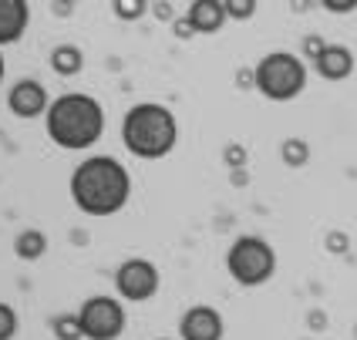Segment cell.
Instances as JSON below:
<instances>
[{"label": "cell", "instance_id": "1", "mask_svg": "<svg viewBox=\"0 0 357 340\" xmlns=\"http://www.w3.org/2000/svg\"><path fill=\"white\" fill-rule=\"evenodd\" d=\"M71 202L91 219L119 216L132 199V172L115 155H88L71 172Z\"/></svg>", "mask_w": 357, "mask_h": 340}, {"label": "cell", "instance_id": "2", "mask_svg": "<svg viewBox=\"0 0 357 340\" xmlns=\"http://www.w3.org/2000/svg\"><path fill=\"white\" fill-rule=\"evenodd\" d=\"M44 128L47 139L64 152H88L105 135V108L84 91H68L47 105Z\"/></svg>", "mask_w": 357, "mask_h": 340}, {"label": "cell", "instance_id": "3", "mask_svg": "<svg viewBox=\"0 0 357 340\" xmlns=\"http://www.w3.org/2000/svg\"><path fill=\"white\" fill-rule=\"evenodd\" d=\"M121 141L142 162L169 159L178 145V118L159 101H139L121 118Z\"/></svg>", "mask_w": 357, "mask_h": 340}, {"label": "cell", "instance_id": "4", "mask_svg": "<svg viewBox=\"0 0 357 340\" xmlns=\"http://www.w3.org/2000/svg\"><path fill=\"white\" fill-rule=\"evenodd\" d=\"M253 88L270 101H294L307 88V64L290 51H270L253 68Z\"/></svg>", "mask_w": 357, "mask_h": 340}, {"label": "cell", "instance_id": "5", "mask_svg": "<svg viewBox=\"0 0 357 340\" xmlns=\"http://www.w3.org/2000/svg\"><path fill=\"white\" fill-rule=\"evenodd\" d=\"M226 273L239 286L257 290V286L273 280V273H277V249L263 236H253V233L236 236L233 246L226 249Z\"/></svg>", "mask_w": 357, "mask_h": 340}, {"label": "cell", "instance_id": "6", "mask_svg": "<svg viewBox=\"0 0 357 340\" xmlns=\"http://www.w3.org/2000/svg\"><path fill=\"white\" fill-rule=\"evenodd\" d=\"M78 323L84 340H119L128 327V314H125V303L121 297H88L78 310Z\"/></svg>", "mask_w": 357, "mask_h": 340}, {"label": "cell", "instance_id": "7", "mask_svg": "<svg viewBox=\"0 0 357 340\" xmlns=\"http://www.w3.org/2000/svg\"><path fill=\"white\" fill-rule=\"evenodd\" d=\"M162 286V273L159 266L145 256H132L115 270V293L125 303H145L159 293Z\"/></svg>", "mask_w": 357, "mask_h": 340}, {"label": "cell", "instance_id": "8", "mask_svg": "<svg viewBox=\"0 0 357 340\" xmlns=\"http://www.w3.org/2000/svg\"><path fill=\"white\" fill-rule=\"evenodd\" d=\"M226 337V320L216 307L196 303L178 317V340H222Z\"/></svg>", "mask_w": 357, "mask_h": 340}, {"label": "cell", "instance_id": "9", "mask_svg": "<svg viewBox=\"0 0 357 340\" xmlns=\"http://www.w3.org/2000/svg\"><path fill=\"white\" fill-rule=\"evenodd\" d=\"M47 88L34 78H24L17 81L10 91H7V108H10V115L14 118H24V121H34V118H44V111H47Z\"/></svg>", "mask_w": 357, "mask_h": 340}, {"label": "cell", "instance_id": "10", "mask_svg": "<svg viewBox=\"0 0 357 340\" xmlns=\"http://www.w3.org/2000/svg\"><path fill=\"white\" fill-rule=\"evenodd\" d=\"M314 71L324 81H344L354 75V51L344 47V44H327L314 58Z\"/></svg>", "mask_w": 357, "mask_h": 340}, {"label": "cell", "instance_id": "11", "mask_svg": "<svg viewBox=\"0 0 357 340\" xmlns=\"http://www.w3.org/2000/svg\"><path fill=\"white\" fill-rule=\"evenodd\" d=\"M31 24V3L27 0H0V47L17 44Z\"/></svg>", "mask_w": 357, "mask_h": 340}, {"label": "cell", "instance_id": "12", "mask_svg": "<svg viewBox=\"0 0 357 340\" xmlns=\"http://www.w3.org/2000/svg\"><path fill=\"white\" fill-rule=\"evenodd\" d=\"M185 20L192 24V31H196V34H219V31H222V24H226L229 17H226L222 0H192Z\"/></svg>", "mask_w": 357, "mask_h": 340}, {"label": "cell", "instance_id": "13", "mask_svg": "<svg viewBox=\"0 0 357 340\" xmlns=\"http://www.w3.org/2000/svg\"><path fill=\"white\" fill-rule=\"evenodd\" d=\"M51 68H54V75H61V78L81 75V68H84L81 47H75V44H58V47L51 51Z\"/></svg>", "mask_w": 357, "mask_h": 340}, {"label": "cell", "instance_id": "14", "mask_svg": "<svg viewBox=\"0 0 357 340\" xmlns=\"http://www.w3.org/2000/svg\"><path fill=\"white\" fill-rule=\"evenodd\" d=\"M14 253H17V260H24V263L40 260V256L47 253V236H44L40 229H20L17 236H14Z\"/></svg>", "mask_w": 357, "mask_h": 340}, {"label": "cell", "instance_id": "15", "mask_svg": "<svg viewBox=\"0 0 357 340\" xmlns=\"http://www.w3.org/2000/svg\"><path fill=\"white\" fill-rule=\"evenodd\" d=\"M280 159H283L287 169H303L310 162V145L303 139H287L280 145Z\"/></svg>", "mask_w": 357, "mask_h": 340}, {"label": "cell", "instance_id": "16", "mask_svg": "<svg viewBox=\"0 0 357 340\" xmlns=\"http://www.w3.org/2000/svg\"><path fill=\"white\" fill-rule=\"evenodd\" d=\"M51 330H54V337L58 340H84L78 314H58V317L51 320Z\"/></svg>", "mask_w": 357, "mask_h": 340}, {"label": "cell", "instance_id": "17", "mask_svg": "<svg viewBox=\"0 0 357 340\" xmlns=\"http://www.w3.org/2000/svg\"><path fill=\"white\" fill-rule=\"evenodd\" d=\"M112 10H115V17H119V20H125V24H135V20L145 17L149 0H112Z\"/></svg>", "mask_w": 357, "mask_h": 340}, {"label": "cell", "instance_id": "18", "mask_svg": "<svg viewBox=\"0 0 357 340\" xmlns=\"http://www.w3.org/2000/svg\"><path fill=\"white\" fill-rule=\"evenodd\" d=\"M20 330V320H17V310L10 303L0 300V340H14Z\"/></svg>", "mask_w": 357, "mask_h": 340}, {"label": "cell", "instance_id": "19", "mask_svg": "<svg viewBox=\"0 0 357 340\" xmlns=\"http://www.w3.org/2000/svg\"><path fill=\"white\" fill-rule=\"evenodd\" d=\"M229 20H250L259 10V0H222Z\"/></svg>", "mask_w": 357, "mask_h": 340}, {"label": "cell", "instance_id": "20", "mask_svg": "<svg viewBox=\"0 0 357 340\" xmlns=\"http://www.w3.org/2000/svg\"><path fill=\"white\" fill-rule=\"evenodd\" d=\"M320 7L331 10V14H354L357 0H320Z\"/></svg>", "mask_w": 357, "mask_h": 340}, {"label": "cell", "instance_id": "21", "mask_svg": "<svg viewBox=\"0 0 357 340\" xmlns=\"http://www.w3.org/2000/svg\"><path fill=\"white\" fill-rule=\"evenodd\" d=\"M324 47H327V40H324V38H317V34H307V38H303V58L314 61Z\"/></svg>", "mask_w": 357, "mask_h": 340}, {"label": "cell", "instance_id": "22", "mask_svg": "<svg viewBox=\"0 0 357 340\" xmlns=\"http://www.w3.org/2000/svg\"><path fill=\"white\" fill-rule=\"evenodd\" d=\"M226 165H233V169L246 165V148H243V145H229V148H226Z\"/></svg>", "mask_w": 357, "mask_h": 340}, {"label": "cell", "instance_id": "23", "mask_svg": "<svg viewBox=\"0 0 357 340\" xmlns=\"http://www.w3.org/2000/svg\"><path fill=\"white\" fill-rule=\"evenodd\" d=\"M347 246H351V240H347L344 233H331V236H327V249H331V253H347Z\"/></svg>", "mask_w": 357, "mask_h": 340}, {"label": "cell", "instance_id": "24", "mask_svg": "<svg viewBox=\"0 0 357 340\" xmlns=\"http://www.w3.org/2000/svg\"><path fill=\"white\" fill-rule=\"evenodd\" d=\"M176 38H182V40H189V38H196V31H192V24L189 20H176Z\"/></svg>", "mask_w": 357, "mask_h": 340}, {"label": "cell", "instance_id": "25", "mask_svg": "<svg viewBox=\"0 0 357 340\" xmlns=\"http://www.w3.org/2000/svg\"><path fill=\"white\" fill-rule=\"evenodd\" d=\"M3 75H7V61H3V51H0V84H3Z\"/></svg>", "mask_w": 357, "mask_h": 340}, {"label": "cell", "instance_id": "26", "mask_svg": "<svg viewBox=\"0 0 357 340\" xmlns=\"http://www.w3.org/2000/svg\"><path fill=\"white\" fill-rule=\"evenodd\" d=\"M159 340H178V337H159Z\"/></svg>", "mask_w": 357, "mask_h": 340}]
</instances>
